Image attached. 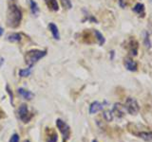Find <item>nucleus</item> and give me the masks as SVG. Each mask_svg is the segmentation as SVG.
<instances>
[{"label": "nucleus", "instance_id": "ddd939ff", "mask_svg": "<svg viewBox=\"0 0 152 142\" xmlns=\"http://www.w3.org/2000/svg\"><path fill=\"white\" fill-rule=\"evenodd\" d=\"M46 4L47 6L49 7L51 11H58L59 9V6H58V2H57V0H46Z\"/></svg>", "mask_w": 152, "mask_h": 142}, {"label": "nucleus", "instance_id": "4be33fe9", "mask_svg": "<svg viewBox=\"0 0 152 142\" xmlns=\"http://www.w3.org/2000/svg\"><path fill=\"white\" fill-rule=\"evenodd\" d=\"M61 3L64 6V8H66V9H71V7H72L70 0H61Z\"/></svg>", "mask_w": 152, "mask_h": 142}, {"label": "nucleus", "instance_id": "f8f14e48", "mask_svg": "<svg viewBox=\"0 0 152 142\" xmlns=\"http://www.w3.org/2000/svg\"><path fill=\"white\" fill-rule=\"evenodd\" d=\"M133 12L135 13L139 14L141 16H144L145 14V5H142V3H137L134 8H133Z\"/></svg>", "mask_w": 152, "mask_h": 142}, {"label": "nucleus", "instance_id": "dca6fc26", "mask_svg": "<svg viewBox=\"0 0 152 142\" xmlns=\"http://www.w3.org/2000/svg\"><path fill=\"white\" fill-rule=\"evenodd\" d=\"M8 40L11 42H18L21 40V36L18 33H12V34L8 36Z\"/></svg>", "mask_w": 152, "mask_h": 142}, {"label": "nucleus", "instance_id": "f3484780", "mask_svg": "<svg viewBox=\"0 0 152 142\" xmlns=\"http://www.w3.org/2000/svg\"><path fill=\"white\" fill-rule=\"evenodd\" d=\"M30 3H31V12L32 14H36L39 12V9H38L37 4L33 1V0H30Z\"/></svg>", "mask_w": 152, "mask_h": 142}, {"label": "nucleus", "instance_id": "423d86ee", "mask_svg": "<svg viewBox=\"0 0 152 142\" xmlns=\"http://www.w3.org/2000/svg\"><path fill=\"white\" fill-rule=\"evenodd\" d=\"M132 134L145 141L152 142V132L151 131H146V130L136 131V132H133Z\"/></svg>", "mask_w": 152, "mask_h": 142}, {"label": "nucleus", "instance_id": "f257e3e1", "mask_svg": "<svg viewBox=\"0 0 152 142\" xmlns=\"http://www.w3.org/2000/svg\"><path fill=\"white\" fill-rule=\"evenodd\" d=\"M22 19V13L15 5H12L9 8L7 15V25L11 28H16L19 26Z\"/></svg>", "mask_w": 152, "mask_h": 142}, {"label": "nucleus", "instance_id": "39448f33", "mask_svg": "<svg viewBox=\"0 0 152 142\" xmlns=\"http://www.w3.org/2000/svg\"><path fill=\"white\" fill-rule=\"evenodd\" d=\"M18 115H19V117H20V120L24 122V123H27L30 121L31 117V115L30 114L28 110V107L26 104H22V105L19 107L18 109Z\"/></svg>", "mask_w": 152, "mask_h": 142}, {"label": "nucleus", "instance_id": "412c9836", "mask_svg": "<svg viewBox=\"0 0 152 142\" xmlns=\"http://www.w3.org/2000/svg\"><path fill=\"white\" fill-rule=\"evenodd\" d=\"M104 117L106 118L107 121H111L113 120V114L111 111H106L104 112Z\"/></svg>", "mask_w": 152, "mask_h": 142}, {"label": "nucleus", "instance_id": "a878e982", "mask_svg": "<svg viewBox=\"0 0 152 142\" xmlns=\"http://www.w3.org/2000/svg\"><path fill=\"white\" fill-rule=\"evenodd\" d=\"M24 142H30V141H28V140H25V141H24Z\"/></svg>", "mask_w": 152, "mask_h": 142}, {"label": "nucleus", "instance_id": "b1692460", "mask_svg": "<svg viewBox=\"0 0 152 142\" xmlns=\"http://www.w3.org/2000/svg\"><path fill=\"white\" fill-rule=\"evenodd\" d=\"M2 33H3V30H2V28H0V36L2 35Z\"/></svg>", "mask_w": 152, "mask_h": 142}, {"label": "nucleus", "instance_id": "9b49d317", "mask_svg": "<svg viewBox=\"0 0 152 142\" xmlns=\"http://www.w3.org/2000/svg\"><path fill=\"white\" fill-rule=\"evenodd\" d=\"M49 27H50V31H51V33H52V35H53V38H54V39H55V40H59V39H60L59 30H58V28L56 27L55 24L50 23V25H49Z\"/></svg>", "mask_w": 152, "mask_h": 142}, {"label": "nucleus", "instance_id": "20e7f679", "mask_svg": "<svg viewBox=\"0 0 152 142\" xmlns=\"http://www.w3.org/2000/svg\"><path fill=\"white\" fill-rule=\"evenodd\" d=\"M56 125H57V127H58V129L62 134V135H63V141L65 142V140L68 139L69 135H70V129H69V125L62 120H57Z\"/></svg>", "mask_w": 152, "mask_h": 142}, {"label": "nucleus", "instance_id": "4468645a", "mask_svg": "<svg viewBox=\"0 0 152 142\" xmlns=\"http://www.w3.org/2000/svg\"><path fill=\"white\" fill-rule=\"evenodd\" d=\"M130 55L131 56H137L138 54V42L135 40H132L130 42Z\"/></svg>", "mask_w": 152, "mask_h": 142}, {"label": "nucleus", "instance_id": "5701e85b", "mask_svg": "<svg viewBox=\"0 0 152 142\" xmlns=\"http://www.w3.org/2000/svg\"><path fill=\"white\" fill-rule=\"evenodd\" d=\"M10 142H19V136L17 134H14L12 137L11 139H10Z\"/></svg>", "mask_w": 152, "mask_h": 142}, {"label": "nucleus", "instance_id": "a211bd4d", "mask_svg": "<svg viewBox=\"0 0 152 142\" xmlns=\"http://www.w3.org/2000/svg\"><path fill=\"white\" fill-rule=\"evenodd\" d=\"M57 141V135L54 131L50 130V135H48L47 142H56Z\"/></svg>", "mask_w": 152, "mask_h": 142}, {"label": "nucleus", "instance_id": "1a4fd4ad", "mask_svg": "<svg viewBox=\"0 0 152 142\" xmlns=\"http://www.w3.org/2000/svg\"><path fill=\"white\" fill-rule=\"evenodd\" d=\"M104 104L106 103H101L99 101L92 102L89 106V114H95V113L103 110L104 107Z\"/></svg>", "mask_w": 152, "mask_h": 142}, {"label": "nucleus", "instance_id": "6e6552de", "mask_svg": "<svg viewBox=\"0 0 152 142\" xmlns=\"http://www.w3.org/2000/svg\"><path fill=\"white\" fill-rule=\"evenodd\" d=\"M124 64H125V67L127 70L131 71V72H135V71L138 70V64L130 58H126L125 62H124Z\"/></svg>", "mask_w": 152, "mask_h": 142}, {"label": "nucleus", "instance_id": "0eeeda50", "mask_svg": "<svg viewBox=\"0 0 152 142\" xmlns=\"http://www.w3.org/2000/svg\"><path fill=\"white\" fill-rule=\"evenodd\" d=\"M126 108L124 105H122L121 103H115L113 106V110H112V114L115 115L118 117H124L126 115Z\"/></svg>", "mask_w": 152, "mask_h": 142}, {"label": "nucleus", "instance_id": "7ed1b4c3", "mask_svg": "<svg viewBox=\"0 0 152 142\" xmlns=\"http://www.w3.org/2000/svg\"><path fill=\"white\" fill-rule=\"evenodd\" d=\"M125 108L128 114L131 116H136L140 112V105L134 98H127L126 101Z\"/></svg>", "mask_w": 152, "mask_h": 142}, {"label": "nucleus", "instance_id": "2eb2a0df", "mask_svg": "<svg viewBox=\"0 0 152 142\" xmlns=\"http://www.w3.org/2000/svg\"><path fill=\"white\" fill-rule=\"evenodd\" d=\"M94 34H95V36H96L97 40H98V42H99V45H100V46L104 45V42H106V39H104V37L103 36L102 33L100 32L99 30H94Z\"/></svg>", "mask_w": 152, "mask_h": 142}, {"label": "nucleus", "instance_id": "9d476101", "mask_svg": "<svg viewBox=\"0 0 152 142\" xmlns=\"http://www.w3.org/2000/svg\"><path fill=\"white\" fill-rule=\"evenodd\" d=\"M18 93L20 94L24 99H31L33 97H34L33 93H31V91H28V90L24 89V88H19L18 89Z\"/></svg>", "mask_w": 152, "mask_h": 142}, {"label": "nucleus", "instance_id": "6ab92c4d", "mask_svg": "<svg viewBox=\"0 0 152 142\" xmlns=\"http://www.w3.org/2000/svg\"><path fill=\"white\" fill-rule=\"evenodd\" d=\"M144 45L146 46V49H150L151 46V42H150V38L149 34L147 32L145 33V37H144Z\"/></svg>", "mask_w": 152, "mask_h": 142}, {"label": "nucleus", "instance_id": "aec40b11", "mask_svg": "<svg viewBox=\"0 0 152 142\" xmlns=\"http://www.w3.org/2000/svg\"><path fill=\"white\" fill-rule=\"evenodd\" d=\"M31 68L21 69L20 71H19V75H20V77H28V76L31 74Z\"/></svg>", "mask_w": 152, "mask_h": 142}, {"label": "nucleus", "instance_id": "393cba45", "mask_svg": "<svg viewBox=\"0 0 152 142\" xmlns=\"http://www.w3.org/2000/svg\"><path fill=\"white\" fill-rule=\"evenodd\" d=\"M92 142H98V141H97V140H93Z\"/></svg>", "mask_w": 152, "mask_h": 142}, {"label": "nucleus", "instance_id": "f03ea898", "mask_svg": "<svg viewBox=\"0 0 152 142\" xmlns=\"http://www.w3.org/2000/svg\"><path fill=\"white\" fill-rule=\"evenodd\" d=\"M47 52L43 50H38V49H32L27 52V54L25 56L26 64H28L30 66L33 65L36 62L39 61L41 58H43L46 55Z\"/></svg>", "mask_w": 152, "mask_h": 142}]
</instances>
